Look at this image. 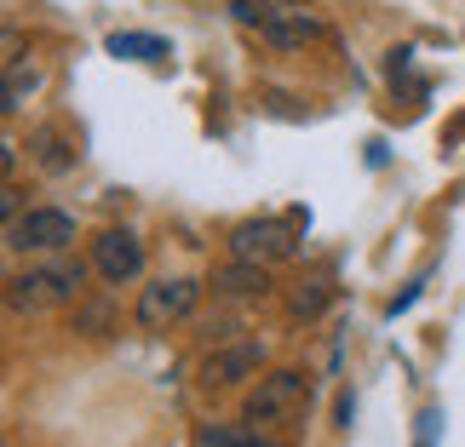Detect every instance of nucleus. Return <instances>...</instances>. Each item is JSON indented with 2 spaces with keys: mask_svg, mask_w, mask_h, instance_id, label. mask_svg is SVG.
Returning <instances> with one entry per match:
<instances>
[{
  "mask_svg": "<svg viewBox=\"0 0 465 447\" xmlns=\"http://www.w3.org/2000/svg\"><path fill=\"white\" fill-rule=\"evenodd\" d=\"M0 212H6V224L17 219V189H12V184H6V189H0Z\"/></svg>",
  "mask_w": 465,
  "mask_h": 447,
  "instance_id": "a211bd4d",
  "label": "nucleus"
},
{
  "mask_svg": "<svg viewBox=\"0 0 465 447\" xmlns=\"http://www.w3.org/2000/svg\"><path fill=\"white\" fill-rule=\"evenodd\" d=\"M75 144H69V138L58 132V127H46V132H35V160H41L46 172H64V167H75Z\"/></svg>",
  "mask_w": 465,
  "mask_h": 447,
  "instance_id": "9b49d317",
  "label": "nucleus"
},
{
  "mask_svg": "<svg viewBox=\"0 0 465 447\" xmlns=\"http://www.w3.org/2000/svg\"><path fill=\"white\" fill-rule=\"evenodd\" d=\"M311 396V379L299 367H276V373H264V379L247 390V402H242V424H282V419H293L299 407H305Z\"/></svg>",
  "mask_w": 465,
  "mask_h": 447,
  "instance_id": "7ed1b4c3",
  "label": "nucleus"
},
{
  "mask_svg": "<svg viewBox=\"0 0 465 447\" xmlns=\"http://www.w3.org/2000/svg\"><path fill=\"white\" fill-rule=\"evenodd\" d=\"M69 241H75V219L58 207H29L6 224V247L17 253H64Z\"/></svg>",
  "mask_w": 465,
  "mask_h": 447,
  "instance_id": "20e7f679",
  "label": "nucleus"
},
{
  "mask_svg": "<svg viewBox=\"0 0 465 447\" xmlns=\"http://www.w3.org/2000/svg\"><path fill=\"white\" fill-rule=\"evenodd\" d=\"M213 293H224V298H264V293H271V264H247V258H236L230 270L213 276Z\"/></svg>",
  "mask_w": 465,
  "mask_h": 447,
  "instance_id": "1a4fd4ad",
  "label": "nucleus"
},
{
  "mask_svg": "<svg viewBox=\"0 0 465 447\" xmlns=\"http://www.w3.org/2000/svg\"><path fill=\"white\" fill-rule=\"evenodd\" d=\"M81 281H86V270H81V264H69V258L35 264V270L6 281V298H12V310L41 316V310H64L69 298H81Z\"/></svg>",
  "mask_w": 465,
  "mask_h": 447,
  "instance_id": "f257e3e1",
  "label": "nucleus"
},
{
  "mask_svg": "<svg viewBox=\"0 0 465 447\" xmlns=\"http://www.w3.org/2000/svg\"><path fill=\"white\" fill-rule=\"evenodd\" d=\"M328 298H333L328 281H305V287H293V293H288V316H293V321H311V316L328 310Z\"/></svg>",
  "mask_w": 465,
  "mask_h": 447,
  "instance_id": "f8f14e48",
  "label": "nucleus"
},
{
  "mask_svg": "<svg viewBox=\"0 0 465 447\" xmlns=\"http://www.w3.org/2000/svg\"><path fill=\"white\" fill-rule=\"evenodd\" d=\"M93 264H98V276L104 281H133L138 270H144V241L133 236V229H104V236L93 241Z\"/></svg>",
  "mask_w": 465,
  "mask_h": 447,
  "instance_id": "6e6552de",
  "label": "nucleus"
},
{
  "mask_svg": "<svg viewBox=\"0 0 465 447\" xmlns=\"http://www.w3.org/2000/svg\"><path fill=\"white\" fill-rule=\"evenodd\" d=\"M414 298H420V281H414V287H402L397 298H391V316H402V310H414Z\"/></svg>",
  "mask_w": 465,
  "mask_h": 447,
  "instance_id": "dca6fc26",
  "label": "nucleus"
},
{
  "mask_svg": "<svg viewBox=\"0 0 465 447\" xmlns=\"http://www.w3.org/2000/svg\"><path fill=\"white\" fill-rule=\"evenodd\" d=\"M437 431H442V413H437V407H425V413H420V442H414V447H431Z\"/></svg>",
  "mask_w": 465,
  "mask_h": 447,
  "instance_id": "2eb2a0df",
  "label": "nucleus"
},
{
  "mask_svg": "<svg viewBox=\"0 0 465 447\" xmlns=\"http://www.w3.org/2000/svg\"><path fill=\"white\" fill-rule=\"evenodd\" d=\"M35 86H41V75H35V69H29V75H24V69H12V75H6V110H17V103H24Z\"/></svg>",
  "mask_w": 465,
  "mask_h": 447,
  "instance_id": "4468645a",
  "label": "nucleus"
},
{
  "mask_svg": "<svg viewBox=\"0 0 465 447\" xmlns=\"http://www.w3.org/2000/svg\"><path fill=\"white\" fill-rule=\"evenodd\" d=\"M259 367H264V345H259V338L224 345V350H213L207 362H202V390H236V384L253 379Z\"/></svg>",
  "mask_w": 465,
  "mask_h": 447,
  "instance_id": "0eeeda50",
  "label": "nucleus"
},
{
  "mask_svg": "<svg viewBox=\"0 0 465 447\" xmlns=\"http://www.w3.org/2000/svg\"><path fill=\"white\" fill-rule=\"evenodd\" d=\"M195 298H202V281L190 276H173V281H155V287H144V298H138V327L144 333H167L173 321H184L195 310Z\"/></svg>",
  "mask_w": 465,
  "mask_h": 447,
  "instance_id": "423d86ee",
  "label": "nucleus"
},
{
  "mask_svg": "<svg viewBox=\"0 0 465 447\" xmlns=\"http://www.w3.org/2000/svg\"><path fill=\"white\" fill-rule=\"evenodd\" d=\"M299 253V236H293V224H282V219H247L230 229V258H247V264H282V258H293Z\"/></svg>",
  "mask_w": 465,
  "mask_h": 447,
  "instance_id": "39448f33",
  "label": "nucleus"
},
{
  "mask_svg": "<svg viewBox=\"0 0 465 447\" xmlns=\"http://www.w3.org/2000/svg\"><path fill=\"white\" fill-rule=\"evenodd\" d=\"M202 447H276V442H264L253 424L247 431H236V424H202Z\"/></svg>",
  "mask_w": 465,
  "mask_h": 447,
  "instance_id": "ddd939ff",
  "label": "nucleus"
},
{
  "mask_svg": "<svg viewBox=\"0 0 465 447\" xmlns=\"http://www.w3.org/2000/svg\"><path fill=\"white\" fill-rule=\"evenodd\" d=\"M242 17V24H253L271 46H282V52H293V46H305V41H316L322 34V24L311 17V6H299V0H236L230 6Z\"/></svg>",
  "mask_w": 465,
  "mask_h": 447,
  "instance_id": "f03ea898",
  "label": "nucleus"
},
{
  "mask_svg": "<svg viewBox=\"0 0 465 447\" xmlns=\"http://www.w3.org/2000/svg\"><path fill=\"white\" fill-rule=\"evenodd\" d=\"M104 46H110V58H133V63H167L173 58V46L167 41H161V34H110V41H104Z\"/></svg>",
  "mask_w": 465,
  "mask_h": 447,
  "instance_id": "9d476101",
  "label": "nucleus"
},
{
  "mask_svg": "<svg viewBox=\"0 0 465 447\" xmlns=\"http://www.w3.org/2000/svg\"><path fill=\"white\" fill-rule=\"evenodd\" d=\"M17 58H24V41H17V29H6V69H17Z\"/></svg>",
  "mask_w": 465,
  "mask_h": 447,
  "instance_id": "f3484780",
  "label": "nucleus"
}]
</instances>
